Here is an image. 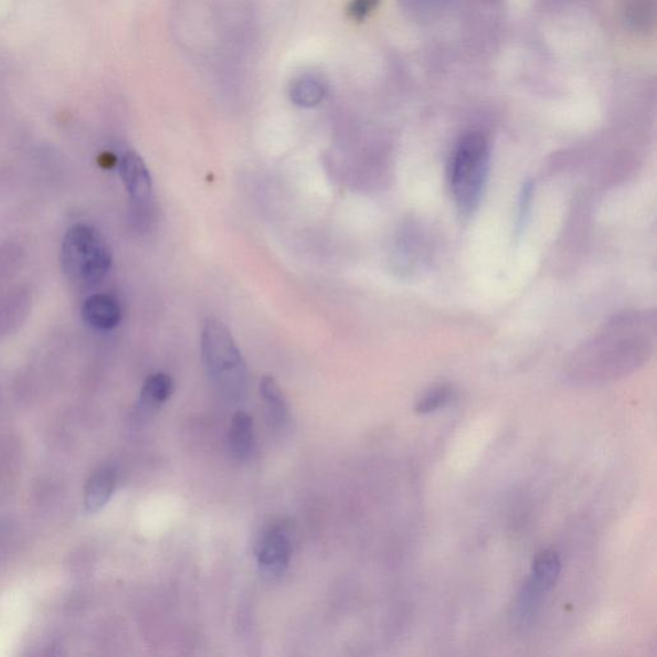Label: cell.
I'll return each instance as SVG.
<instances>
[{"mask_svg":"<svg viewBox=\"0 0 657 657\" xmlns=\"http://www.w3.org/2000/svg\"><path fill=\"white\" fill-rule=\"evenodd\" d=\"M655 336L654 314L617 316L574 353L568 374L580 384L614 382L644 365L653 353Z\"/></svg>","mask_w":657,"mask_h":657,"instance_id":"obj_1","label":"cell"},{"mask_svg":"<svg viewBox=\"0 0 657 657\" xmlns=\"http://www.w3.org/2000/svg\"><path fill=\"white\" fill-rule=\"evenodd\" d=\"M201 356L205 374L220 398L232 403L243 401L248 391L247 363L224 322H204Z\"/></svg>","mask_w":657,"mask_h":657,"instance_id":"obj_2","label":"cell"},{"mask_svg":"<svg viewBox=\"0 0 657 657\" xmlns=\"http://www.w3.org/2000/svg\"><path fill=\"white\" fill-rule=\"evenodd\" d=\"M490 170V145L485 133L464 134L451 157L448 180L458 212L470 218L485 195Z\"/></svg>","mask_w":657,"mask_h":657,"instance_id":"obj_3","label":"cell"},{"mask_svg":"<svg viewBox=\"0 0 657 657\" xmlns=\"http://www.w3.org/2000/svg\"><path fill=\"white\" fill-rule=\"evenodd\" d=\"M61 261L70 279L84 284L106 278L113 255L105 237L94 227L78 224L70 229L62 243Z\"/></svg>","mask_w":657,"mask_h":657,"instance_id":"obj_4","label":"cell"},{"mask_svg":"<svg viewBox=\"0 0 657 657\" xmlns=\"http://www.w3.org/2000/svg\"><path fill=\"white\" fill-rule=\"evenodd\" d=\"M292 553L293 529L289 522H274L257 543L256 558L261 575L267 580H278L287 572Z\"/></svg>","mask_w":657,"mask_h":657,"instance_id":"obj_5","label":"cell"},{"mask_svg":"<svg viewBox=\"0 0 657 657\" xmlns=\"http://www.w3.org/2000/svg\"><path fill=\"white\" fill-rule=\"evenodd\" d=\"M120 173L130 200L138 209L148 210L153 201V181L145 161L137 153L123 157Z\"/></svg>","mask_w":657,"mask_h":657,"instance_id":"obj_6","label":"cell"},{"mask_svg":"<svg viewBox=\"0 0 657 657\" xmlns=\"http://www.w3.org/2000/svg\"><path fill=\"white\" fill-rule=\"evenodd\" d=\"M548 593L528 577L511 607L512 627L522 633L532 629L541 615Z\"/></svg>","mask_w":657,"mask_h":657,"instance_id":"obj_7","label":"cell"},{"mask_svg":"<svg viewBox=\"0 0 657 657\" xmlns=\"http://www.w3.org/2000/svg\"><path fill=\"white\" fill-rule=\"evenodd\" d=\"M86 326L97 330H113L123 319L117 299L109 295H95L85 300L82 308Z\"/></svg>","mask_w":657,"mask_h":657,"instance_id":"obj_8","label":"cell"},{"mask_svg":"<svg viewBox=\"0 0 657 657\" xmlns=\"http://www.w3.org/2000/svg\"><path fill=\"white\" fill-rule=\"evenodd\" d=\"M229 451L237 463H248L256 454L255 423L250 414L240 411L229 430Z\"/></svg>","mask_w":657,"mask_h":657,"instance_id":"obj_9","label":"cell"},{"mask_svg":"<svg viewBox=\"0 0 657 657\" xmlns=\"http://www.w3.org/2000/svg\"><path fill=\"white\" fill-rule=\"evenodd\" d=\"M259 393L274 430L284 432L290 424V410L282 388L273 377L261 379Z\"/></svg>","mask_w":657,"mask_h":657,"instance_id":"obj_10","label":"cell"},{"mask_svg":"<svg viewBox=\"0 0 657 657\" xmlns=\"http://www.w3.org/2000/svg\"><path fill=\"white\" fill-rule=\"evenodd\" d=\"M116 489V474L110 469H100L92 475L86 485L84 505L86 512L94 513L109 502Z\"/></svg>","mask_w":657,"mask_h":657,"instance_id":"obj_11","label":"cell"},{"mask_svg":"<svg viewBox=\"0 0 657 657\" xmlns=\"http://www.w3.org/2000/svg\"><path fill=\"white\" fill-rule=\"evenodd\" d=\"M173 392V382L170 375L157 373L150 375L142 384L139 409L142 413L152 414L168 402Z\"/></svg>","mask_w":657,"mask_h":657,"instance_id":"obj_12","label":"cell"},{"mask_svg":"<svg viewBox=\"0 0 657 657\" xmlns=\"http://www.w3.org/2000/svg\"><path fill=\"white\" fill-rule=\"evenodd\" d=\"M328 94L327 83L319 76L307 74L290 84L289 97L296 106L312 108L319 106Z\"/></svg>","mask_w":657,"mask_h":657,"instance_id":"obj_13","label":"cell"},{"mask_svg":"<svg viewBox=\"0 0 657 657\" xmlns=\"http://www.w3.org/2000/svg\"><path fill=\"white\" fill-rule=\"evenodd\" d=\"M560 573L561 560L559 553L553 550H543L537 553L529 577L541 589L550 592L555 587Z\"/></svg>","mask_w":657,"mask_h":657,"instance_id":"obj_14","label":"cell"},{"mask_svg":"<svg viewBox=\"0 0 657 657\" xmlns=\"http://www.w3.org/2000/svg\"><path fill=\"white\" fill-rule=\"evenodd\" d=\"M455 398L456 393L453 386H433L430 391H426L421 399L417 400L415 405L416 414L427 415L435 413V411L451 405Z\"/></svg>","mask_w":657,"mask_h":657,"instance_id":"obj_15","label":"cell"},{"mask_svg":"<svg viewBox=\"0 0 657 657\" xmlns=\"http://www.w3.org/2000/svg\"><path fill=\"white\" fill-rule=\"evenodd\" d=\"M534 194V184L532 180L526 181L521 188L518 208L517 232L522 233L526 229L527 221L532 209V201Z\"/></svg>","mask_w":657,"mask_h":657,"instance_id":"obj_16","label":"cell"},{"mask_svg":"<svg viewBox=\"0 0 657 657\" xmlns=\"http://www.w3.org/2000/svg\"><path fill=\"white\" fill-rule=\"evenodd\" d=\"M380 0H351L348 6V15L354 21H363L375 10Z\"/></svg>","mask_w":657,"mask_h":657,"instance_id":"obj_17","label":"cell"},{"mask_svg":"<svg viewBox=\"0 0 657 657\" xmlns=\"http://www.w3.org/2000/svg\"><path fill=\"white\" fill-rule=\"evenodd\" d=\"M403 2L411 11L426 15L443 10L449 0H403Z\"/></svg>","mask_w":657,"mask_h":657,"instance_id":"obj_18","label":"cell"}]
</instances>
